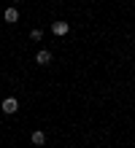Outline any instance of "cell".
I'll list each match as a JSON object with an SVG mask.
<instances>
[{"instance_id": "1", "label": "cell", "mask_w": 135, "mask_h": 148, "mask_svg": "<svg viewBox=\"0 0 135 148\" xmlns=\"http://www.w3.org/2000/svg\"><path fill=\"white\" fill-rule=\"evenodd\" d=\"M0 110H3L6 116H14V113L19 110V100H16V97H6L3 105H0Z\"/></svg>"}, {"instance_id": "3", "label": "cell", "mask_w": 135, "mask_h": 148, "mask_svg": "<svg viewBox=\"0 0 135 148\" xmlns=\"http://www.w3.org/2000/svg\"><path fill=\"white\" fill-rule=\"evenodd\" d=\"M49 62H51V51L41 49L38 54H35V65H49Z\"/></svg>"}, {"instance_id": "4", "label": "cell", "mask_w": 135, "mask_h": 148, "mask_svg": "<svg viewBox=\"0 0 135 148\" xmlns=\"http://www.w3.org/2000/svg\"><path fill=\"white\" fill-rule=\"evenodd\" d=\"M3 19H6L8 24H14V22H19V11H16V5H11V8H6V14H3Z\"/></svg>"}, {"instance_id": "2", "label": "cell", "mask_w": 135, "mask_h": 148, "mask_svg": "<svg viewBox=\"0 0 135 148\" xmlns=\"http://www.w3.org/2000/svg\"><path fill=\"white\" fill-rule=\"evenodd\" d=\"M51 32H54V35H68V32H70V24L68 22H54L51 24Z\"/></svg>"}, {"instance_id": "5", "label": "cell", "mask_w": 135, "mask_h": 148, "mask_svg": "<svg viewBox=\"0 0 135 148\" xmlns=\"http://www.w3.org/2000/svg\"><path fill=\"white\" fill-rule=\"evenodd\" d=\"M30 140H33L35 145H38V148H41L43 143H46V132H43V129H35V132L30 135Z\"/></svg>"}, {"instance_id": "7", "label": "cell", "mask_w": 135, "mask_h": 148, "mask_svg": "<svg viewBox=\"0 0 135 148\" xmlns=\"http://www.w3.org/2000/svg\"><path fill=\"white\" fill-rule=\"evenodd\" d=\"M16 3H22V0H14V5H16Z\"/></svg>"}, {"instance_id": "6", "label": "cell", "mask_w": 135, "mask_h": 148, "mask_svg": "<svg viewBox=\"0 0 135 148\" xmlns=\"http://www.w3.org/2000/svg\"><path fill=\"white\" fill-rule=\"evenodd\" d=\"M30 38H33V40H41V38H43V30H41V27L30 30Z\"/></svg>"}]
</instances>
